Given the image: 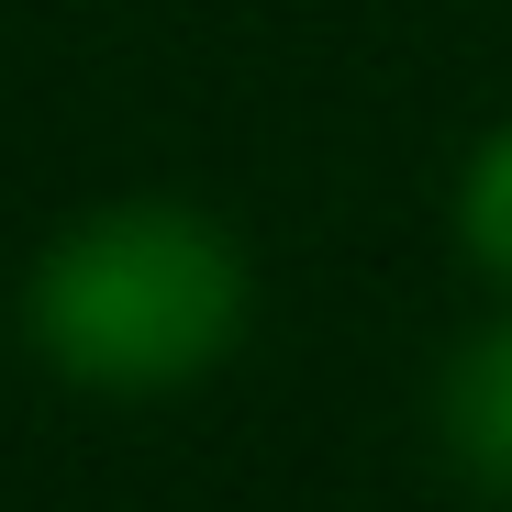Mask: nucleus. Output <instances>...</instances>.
Listing matches in <instances>:
<instances>
[{"label": "nucleus", "instance_id": "1", "mask_svg": "<svg viewBox=\"0 0 512 512\" xmlns=\"http://www.w3.org/2000/svg\"><path fill=\"white\" fill-rule=\"evenodd\" d=\"M23 323H34L45 368H67L78 390L156 401L223 368V346L245 334V256L223 223L179 201H112L45 245Z\"/></svg>", "mask_w": 512, "mask_h": 512}, {"label": "nucleus", "instance_id": "2", "mask_svg": "<svg viewBox=\"0 0 512 512\" xmlns=\"http://www.w3.org/2000/svg\"><path fill=\"white\" fill-rule=\"evenodd\" d=\"M446 446L490 501H512V323H490L446 368Z\"/></svg>", "mask_w": 512, "mask_h": 512}, {"label": "nucleus", "instance_id": "3", "mask_svg": "<svg viewBox=\"0 0 512 512\" xmlns=\"http://www.w3.org/2000/svg\"><path fill=\"white\" fill-rule=\"evenodd\" d=\"M457 223H468V256H479V268H490V279H512V123H501V134L479 145Z\"/></svg>", "mask_w": 512, "mask_h": 512}]
</instances>
